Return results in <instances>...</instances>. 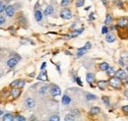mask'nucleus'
I'll use <instances>...</instances> for the list:
<instances>
[{
    "label": "nucleus",
    "instance_id": "nucleus-26",
    "mask_svg": "<svg viewBox=\"0 0 128 121\" xmlns=\"http://www.w3.org/2000/svg\"><path fill=\"white\" fill-rule=\"evenodd\" d=\"M48 121H60V117H59L58 114H52V115L49 117Z\"/></svg>",
    "mask_w": 128,
    "mask_h": 121
},
{
    "label": "nucleus",
    "instance_id": "nucleus-19",
    "mask_svg": "<svg viewBox=\"0 0 128 121\" xmlns=\"http://www.w3.org/2000/svg\"><path fill=\"white\" fill-rule=\"evenodd\" d=\"M75 118H76V116L74 115L73 112H71V113H68L65 115L64 121H75Z\"/></svg>",
    "mask_w": 128,
    "mask_h": 121
},
{
    "label": "nucleus",
    "instance_id": "nucleus-13",
    "mask_svg": "<svg viewBox=\"0 0 128 121\" xmlns=\"http://www.w3.org/2000/svg\"><path fill=\"white\" fill-rule=\"evenodd\" d=\"M106 42H110V44H112L115 42V36L113 34H110L108 32L106 36Z\"/></svg>",
    "mask_w": 128,
    "mask_h": 121
},
{
    "label": "nucleus",
    "instance_id": "nucleus-39",
    "mask_svg": "<svg viewBox=\"0 0 128 121\" xmlns=\"http://www.w3.org/2000/svg\"><path fill=\"white\" fill-rule=\"evenodd\" d=\"M114 4H115L116 6H118V7H120V8L122 7V2H121L120 0H117V1H115V2H114Z\"/></svg>",
    "mask_w": 128,
    "mask_h": 121
},
{
    "label": "nucleus",
    "instance_id": "nucleus-48",
    "mask_svg": "<svg viewBox=\"0 0 128 121\" xmlns=\"http://www.w3.org/2000/svg\"><path fill=\"white\" fill-rule=\"evenodd\" d=\"M90 8H91V6H88V7H87V8H85V10H89V9H90Z\"/></svg>",
    "mask_w": 128,
    "mask_h": 121
},
{
    "label": "nucleus",
    "instance_id": "nucleus-20",
    "mask_svg": "<svg viewBox=\"0 0 128 121\" xmlns=\"http://www.w3.org/2000/svg\"><path fill=\"white\" fill-rule=\"evenodd\" d=\"M88 50L86 49V47L85 46H83V47H80V48H78V52H77V57L79 58V57H82L86 52H87Z\"/></svg>",
    "mask_w": 128,
    "mask_h": 121
},
{
    "label": "nucleus",
    "instance_id": "nucleus-3",
    "mask_svg": "<svg viewBox=\"0 0 128 121\" xmlns=\"http://www.w3.org/2000/svg\"><path fill=\"white\" fill-rule=\"evenodd\" d=\"M36 104V100L34 98H32L31 96H28L25 100H24V106L26 108H29V109H32L34 108V106Z\"/></svg>",
    "mask_w": 128,
    "mask_h": 121
},
{
    "label": "nucleus",
    "instance_id": "nucleus-4",
    "mask_svg": "<svg viewBox=\"0 0 128 121\" xmlns=\"http://www.w3.org/2000/svg\"><path fill=\"white\" fill-rule=\"evenodd\" d=\"M60 17L64 20H70L72 18V12L69 8H63L60 12Z\"/></svg>",
    "mask_w": 128,
    "mask_h": 121
},
{
    "label": "nucleus",
    "instance_id": "nucleus-42",
    "mask_svg": "<svg viewBox=\"0 0 128 121\" xmlns=\"http://www.w3.org/2000/svg\"><path fill=\"white\" fill-rule=\"evenodd\" d=\"M124 112H128V106H122V108H121Z\"/></svg>",
    "mask_w": 128,
    "mask_h": 121
},
{
    "label": "nucleus",
    "instance_id": "nucleus-17",
    "mask_svg": "<svg viewBox=\"0 0 128 121\" xmlns=\"http://www.w3.org/2000/svg\"><path fill=\"white\" fill-rule=\"evenodd\" d=\"M108 81L102 80V81H98V87L100 90H104V89L108 87Z\"/></svg>",
    "mask_w": 128,
    "mask_h": 121
},
{
    "label": "nucleus",
    "instance_id": "nucleus-14",
    "mask_svg": "<svg viewBox=\"0 0 128 121\" xmlns=\"http://www.w3.org/2000/svg\"><path fill=\"white\" fill-rule=\"evenodd\" d=\"M95 79H96V77H95V74H94V73H92V72H90V73H87V76H86V80H87V82H88V83L92 84V83L95 81Z\"/></svg>",
    "mask_w": 128,
    "mask_h": 121
},
{
    "label": "nucleus",
    "instance_id": "nucleus-36",
    "mask_svg": "<svg viewBox=\"0 0 128 121\" xmlns=\"http://www.w3.org/2000/svg\"><path fill=\"white\" fill-rule=\"evenodd\" d=\"M6 5L3 3V2H1V5H0V12L2 13V12H4V11H6Z\"/></svg>",
    "mask_w": 128,
    "mask_h": 121
},
{
    "label": "nucleus",
    "instance_id": "nucleus-38",
    "mask_svg": "<svg viewBox=\"0 0 128 121\" xmlns=\"http://www.w3.org/2000/svg\"><path fill=\"white\" fill-rule=\"evenodd\" d=\"M25 84H26V82L24 81V80H20V82H19V85H18V88H20V89H22L24 86H25Z\"/></svg>",
    "mask_w": 128,
    "mask_h": 121
},
{
    "label": "nucleus",
    "instance_id": "nucleus-27",
    "mask_svg": "<svg viewBox=\"0 0 128 121\" xmlns=\"http://www.w3.org/2000/svg\"><path fill=\"white\" fill-rule=\"evenodd\" d=\"M102 102L104 104V106H110V98H108V96H102Z\"/></svg>",
    "mask_w": 128,
    "mask_h": 121
},
{
    "label": "nucleus",
    "instance_id": "nucleus-45",
    "mask_svg": "<svg viewBox=\"0 0 128 121\" xmlns=\"http://www.w3.org/2000/svg\"><path fill=\"white\" fill-rule=\"evenodd\" d=\"M102 2L104 3V6H108V1H106V0H102Z\"/></svg>",
    "mask_w": 128,
    "mask_h": 121
},
{
    "label": "nucleus",
    "instance_id": "nucleus-22",
    "mask_svg": "<svg viewBox=\"0 0 128 121\" xmlns=\"http://www.w3.org/2000/svg\"><path fill=\"white\" fill-rule=\"evenodd\" d=\"M85 96H86V100H98V96H96L93 94H89V92H87L85 94Z\"/></svg>",
    "mask_w": 128,
    "mask_h": 121
},
{
    "label": "nucleus",
    "instance_id": "nucleus-7",
    "mask_svg": "<svg viewBox=\"0 0 128 121\" xmlns=\"http://www.w3.org/2000/svg\"><path fill=\"white\" fill-rule=\"evenodd\" d=\"M117 26L120 28H126L128 26V19L125 17H121L117 21Z\"/></svg>",
    "mask_w": 128,
    "mask_h": 121
},
{
    "label": "nucleus",
    "instance_id": "nucleus-6",
    "mask_svg": "<svg viewBox=\"0 0 128 121\" xmlns=\"http://www.w3.org/2000/svg\"><path fill=\"white\" fill-rule=\"evenodd\" d=\"M115 77H117L118 79L120 80H127V72L124 71L123 69H118L116 72H115Z\"/></svg>",
    "mask_w": 128,
    "mask_h": 121
},
{
    "label": "nucleus",
    "instance_id": "nucleus-44",
    "mask_svg": "<svg viewBox=\"0 0 128 121\" xmlns=\"http://www.w3.org/2000/svg\"><path fill=\"white\" fill-rule=\"evenodd\" d=\"M124 96H125V98H126L128 100V89L124 91Z\"/></svg>",
    "mask_w": 128,
    "mask_h": 121
},
{
    "label": "nucleus",
    "instance_id": "nucleus-29",
    "mask_svg": "<svg viewBox=\"0 0 128 121\" xmlns=\"http://www.w3.org/2000/svg\"><path fill=\"white\" fill-rule=\"evenodd\" d=\"M84 3H85V0H76L75 6H76L77 8H80L82 6H84Z\"/></svg>",
    "mask_w": 128,
    "mask_h": 121
},
{
    "label": "nucleus",
    "instance_id": "nucleus-10",
    "mask_svg": "<svg viewBox=\"0 0 128 121\" xmlns=\"http://www.w3.org/2000/svg\"><path fill=\"white\" fill-rule=\"evenodd\" d=\"M36 79L38 80H40V81H48V73H46V71L44 70H42V72L40 73V75L36 77Z\"/></svg>",
    "mask_w": 128,
    "mask_h": 121
},
{
    "label": "nucleus",
    "instance_id": "nucleus-35",
    "mask_svg": "<svg viewBox=\"0 0 128 121\" xmlns=\"http://www.w3.org/2000/svg\"><path fill=\"white\" fill-rule=\"evenodd\" d=\"M5 23H6V18H5L3 15H1L0 16V25L3 26Z\"/></svg>",
    "mask_w": 128,
    "mask_h": 121
},
{
    "label": "nucleus",
    "instance_id": "nucleus-18",
    "mask_svg": "<svg viewBox=\"0 0 128 121\" xmlns=\"http://www.w3.org/2000/svg\"><path fill=\"white\" fill-rule=\"evenodd\" d=\"M100 112V108L98 107V106H92L91 109H90V114L91 115H96Z\"/></svg>",
    "mask_w": 128,
    "mask_h": 121
},
{
    "label": "nucleus",
    "instance_id": "nucleus-33",
    "mask_svg": "<svg viewBox=\"0 0 128 121\" xmlns=\"http://www.w3.org/2000/svg\"><path fill=\"white\" fill-rule=\"evenodd\" d=\"M15 119L17 121H27V119L23 116V115H17L16 117H15Z\"/></svg>",
    "mask_w": 128,
    "mask_h": 121
},
{
    "label": "nucleus",
    "instance_id": "nucleus-12",
    "mask_svg": "<svg viewBox=\"0 0 128 121\" xmlns=\"http://www.w3.org/2000/svg\"><path fill=\"white\" fill-rule=\"evenodd\" d=\"M53 11H54V7L52 6V5H48V7L44 9V16H46V17H48V16L51 15L52 13H53Z\"/></svg>",
    "mask_w": 128,
    "mask_h": 121
},
{
    "label": "nucleus",
    "instance_id": "nucleus-49",
    "mask_svg": "<svg viewBox=\"0 0 128 121\" xmlns=\"http://www.w3.org/2000/svg\"><path fill=\"white\" fill-rule=\"evenodd\" d=\"M126 72H127V74H128V67H126Z\"/></svg>",
    "mask_w": 128,
    "mask_h": 121
},
{
    "label": "nucleus",
    "instance_id": "nucleus-8",
    "mask_svg": "<svg viewBox=\"0 0 128 121\" xmlns=\"http://www.w3.org/2000/svg\"><path fill=\"white\" fill-rule=\"evenodd\" d=\"M5 13H6V16L12 18L13 16L15 15V7H14L13 5H9V6H7Z\"/></svg>",
    "mask_w": 128,
    "mask_h": 121
},
{
    "label": "nucleus",
    "instance_id": "nucleus-23",
    "mask_svg": "<svg viewBox=\"0 0 128 121\" xmlns=\"http://www.w3.org/2000/svg\"><path fill=\"white\" fill-rule=\"evenodd\" d=\"M48 91V85H44V86H42L40 88V90H38V92H40V94H46V92Z\"/></svg>",
    "mask_w": 128,
    "mask_h": 121
},
{
    "label": "nucleus",
    "instance_id": "nucleus-43",
    "mask_svg": "<svg viewBox=\"0 0 128 121\" xmlns=\"http://www.w3.org/2000/svg\"><path fill=\"white\" fill-rule=\"evenodd\" d=\"M46 62H44V63H42V67H40V69H42V70H44V69H46Z\"/></svg>",
    "mask_w": 128,
    "mask_h": 121
},
{
    "label": "nucleus",
    "instance_id": "nucleus-28",
    "mask_svg": "<svg viewBox=\"0 0 128 121\" xmlns=\"http://www.w3.org/2000/svg\"><path fill=\"white\" fill-rule=\"evenodd\" d=\"M106 74L108 76H112V75H115V71H114V68L113 67H110L108 70H106Z\"/></svg>",
    "mask_w": 128,
    "mask_h": 121
},
{
    "label": "nucleus",
    "instance_id": "nucleus-11",
    "mask_svg": "<svg viewBox=\"0 0 128 121\" xmlns=\"http://www.w3.org/2000/svg\"><path fill=\"white\" fill-rule=\"evenodd\" d=\"M61 102H62L63 106H69V104H71V98H70V96H68V94H64L63 96H62Z\"/></svg>",
    "mask_w": 128,
    "mask_h": 121
},
{
    "label": "nucleus",
    "instance_id": "nucleus-15",
    "mask_svg": "<svg viewBox=\"0 0 128 121\" xmlns=\"http://www.w3.org/2000/svg\"><path fill=\"white\" fill-rule=\"evenodd\" d=\"M15 117L11 113H5L2 116V121H14Z\"/></svg>",
    "mask_w": 128,
    "mask_h": 121
},
{
    "label": "nucleus",
    "instance_id": "nucleus-41",
    "mask_svg": "<svg viewBox=\"0 0 128 121\" xmlns=\"http://www.w3.org/2000/svg\"><path fill=\"white\" fill-rule=\"evenodd\" d=\"M76 82H77V84H78L79 86H82V82H81V80H80V78H79V77H77V78H76Z\"/></svg>",
    "mask_w": 128,
    "mask_h": 121
},
{
    "label": "nucleus",
    "instance_id": "nucleus-37",
    "mask_svg": "<svg viewBox=\"0 0 128 121\" xmlns=\"http://www.w3.org/2000/svg\"><path fill=\"white\" fill-rule=\"evenodd\" d=\"M19 82H20V80H15V81H13L12 83H11V87H14V88H16L18 87V85H19Z\"/></svg>",
    "mask_w": 128,
    "mask_h": 121
},
{
    "label": "nucleus",
    "instance_id": "nucleus-50",
    "mask_svg": "<svg viewBox=\"0 0 128 121\" xmlns=\"http://www.w3.org/2000/svg\"><path fill=\"white\" fill-rule=\"evenodd\" d=\"M126 84H127V85H128V79H127V80H126Z\"/></svg>",
    "mask_w": 128,
    "mask_h": 121
},
{
    "label": "nucleus",
    "instance_id": "nucleus-21",
    "mask_svg": "<svg viewBox=\"0 0 128 121\" xmlns=\"http://www.w3.org/2000/svg\"><path fill=\"white\" fill-rule=\"evenodd\" d=\"M98 67H100V69L102 71H106L110 66L108 65V62H102V63H100V64L98 65Z\"/></svg>",
    "mask_w": 128,
    "mask_h": 121
},
{
    "label": "nucleus",
    "instance_id": "nucleus-5",
    "mask_svg": "<svg viewBox=\"0 0 128 121\" xmlns=\"http://www.w3.org/2000/svg\"><path fill=\"white\" fill-rule=\"evenodd\" d=\"M49 92H50V94H51L52 96H60V94H61V90H60V88H59L58 86H56V85H51Z\"/></svg>",
    "mask_w": 128,
    "mask_h": 121
},
{
    "label": "nucleus",
    "instance_id": "nucleus-9",
    "mask_svg": "<svg viewBox=\"0 0 128 121\" xmlns=\"http://www.w3.org/2000/svg\"><path fill=\"white\" fill-rule=\"evenodd\" d=\"M42 17H44V14L40 12V10L36 8V10H34V20L36 22H40L42 20Z\"/></svg>",
    "mask_w": 128,
    "mask_h": 121
},
{
    "label": "nucleus",
    "instance_id": "nucleus-40",
    "mask_svg": "<svg viewBox=\"0 0 128 121\" xmlns=\"http://www.w3.org/2000/svg\"><path fill=\"white\" fill-rule=\"evenodd\" d=\"M91 46H92V44H91V42H89L85 44V47H86V49H87V50H89V49L91 48Z\"/></svg>",
    "mask_w": 128,
    "mask_h": 121
},
{
    "label": "nucleus",
    "instance_id": "nucleus-1",
    "mask_svg": "<svg viewBox=\"0 0 128 121\" xmlns=\"http://www.w3.org/2000/svg\"><path fill=\"white\" fill-rule=\"evenodd\" d=\"M108 84H110V87L114 88V89H119L120 86H121V80L114 76V77H112V78L110 79Z\"/></svg>",
    "mask_w": 128,
    "mask_h": 121
},
{
    "label": "nucleus",
    "instance_id": "nucleus-2",
    "mask_svg": "<svg viewBox=\"0 0 128 121\" xmlns=\"http://www.w3.org/2000/svg\"><path fill=\"white\" fill-rule=\"evenodd\" d=\"M21 60V57L20 56H13V57H10L7 62H6V65L9 67V68H14L16 67V65L18 64V62Z\"/></svg>",
    "mask_w": 128,
    "mask_h": 121
},
{
    "label": "nucleus",
    "instance_id": "nucleus-46",
    "mask_svg": "<svg viewBox=\"0 0 128 121\" xmlns=\"http://www.w3.org/2000/svg\"><path fill=\"white\" fill-rule=\"evenodd\" d=\"M36 118L34 116H32V117H31V120H29V121H36Z\"/></svg>",
    "mask_w": 128,
    "mask_h": 121
},
{
    "label": "nucleus",
    "instance_id": "nucleus-30",
    "mask_svg": "<svg viewBox=\"0 0 128 121\" xmlns=\"http://www.w3.org/2000/svg\"><path fill=\"white\" fill-rule=\"evenodd\" d=\"M118 64H119L121 67H126V64H127V63H126L125 60L121 57V58H119V59H118Z\"/></svg>",
    "mask_w": 128,
    "mask_h": 121
},
{
    "label": "nucleus",
    "instance_id": "nucleus-25",
    "mask_svg": "<svg viewBox=\"0 0 128 121\" xmlns=\"http://www.w3.org/2000/svg\"><path fill=\"white\" fill-rule=\"evenodd\" d=\"M84 29H79V30H74L71 34V38H75V36H78L79 34H81L83 32Z\"/></svg>",
    "mask_w": 128,
    "mask_h": 121
},
{
    "label": "nucleus",
    "instance_id": "nucleus-31",
    "mask_svg": "<svg viewBox=\"0 0 128 121\" xmlns=\"http://www.w3.org/2000/svg\"><path fill=\"white\" fill-rule=\"evenodd\" d=\"M108 32H110V29L108 28V26H104V27L102 28V34H108Z\"/></svg>",
    "mask_w": 128,
    "mask_h": 121
},
{
    "label": "nucleus",
    "instance_id": "nucleus-32",
    "mask_svg": "<svg viewBox=\"0 0 128 121\" xmlns=\"http://www.w3.org/2000/svg\"><path fill=\"white\" fill-rule=\"evenodd\" d=\"M69 3H70V0H61L60 5H61L62 7H66V6L69 5Z\"/></svg>",
    "mask_w": 128,
    "mask_h": 121
},
{
    "label": "nucleus",
    "instance_id": "nucleus-24",
    "mask_svg": "<svg viewBox=\"0 0 128 121\" xmlns=\"http://www.w3.org/2000/svg\"><path fill=\"white\" fill-rule=\"evenodd\" d=\"M112 23V16L110 14H106V20H104V24L106 26H110Z\"/></svg>",
    "mask_w": 128,
    "mask_h": 121
},
{
    "label": "nucleus",
    "instance_id": "nucleus-47",
    "mask_svg": "<svg viewBox=\"0 0 128 121\" xmlns=\"http://www.w3.org/2000/svg\"><path fill=\"white\" fill-rule=\"evenodd\" d=\"M93 16H94V13H92V14H91V15H90V17H89V19H92V20H94V19H95V18H94V17H93Z\"/></svg>",
    "mask_w": 128,
    "mask_h": 121
},
{
    "label": "nucleus",
    "instance_id": "nucleus-16",
    "mask_svg": "<svg viewBox=\"0 0 128 121\" xmlns=\"http://www.w3.org/2000/svg\"><path fill=\"white\" fill-rule=\"evenodd\" d=\"M20 94H21V89L20 88H14L11 91V96H13V98H17Z\"/></svg>",
    "mask_w": 128,
    "mask_h": 121
},
{
    "label": "nucleus",
    "instance_id": "nucleus-34",
    "mask_svg": "<svg viewBox=\"0 0 128 121\" xmlns=\"http://www.w3.org/2000/svg\"><path fill=\"white\" fill-rule=\"evenodd\" d=\"M121 57H122V58L125 60V62H126V63H128V51H125V52H123Z\"/></svg>",
    "mask_w": 128,
    "mask_h": 121
}]
</instances>
